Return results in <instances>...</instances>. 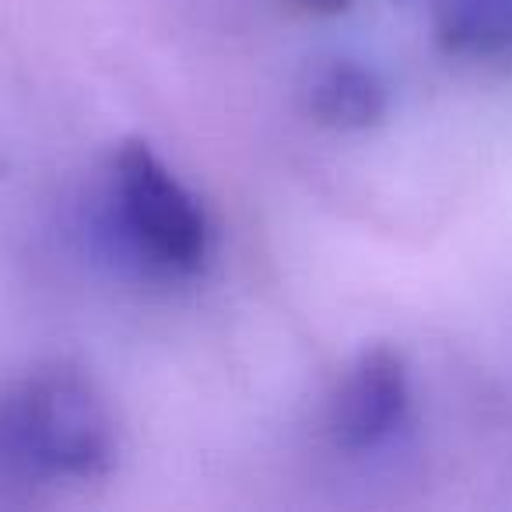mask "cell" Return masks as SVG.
Returning a JSON list of instances; mask_svg holds the SVG:
<instances>
[{"mask_svg":"<svg viewBox=\"0 0 512 512\" xmlns=\"http://www.w3.org/2000/svg\"><path fill=\"white\" fill-rule=\"evenodd\" d=\"M113 418L74 365H46L0 397V474L92 481L113 463Z\"/></svg>","mask_w":512,"mask_h":512,"instance_id":"cell-1","label":"cell"},{"mask_svg":"<svg viewBox=\"0 0 512 512\" xmlns=\"http://www.w3.org/2000/svg\"><path fill=\"white\" fill-rule=\"evenodd\" d=\"M116 221L137 260L158 274L186 278L204 267L207 221L186 186L165 169L151 144L123 141L109 162Z\"/></svg>","mask_w":512,"mask_h":512,"instance_id":"cell-2","label":"cell"},{"mask_svg":"<svg viewBox=\"0 0 512 512\" xmlns=\"http://www.w3.org/2000/svg\"><path fill=\"white\" fill-rule=\"evenodd\" d=\"M411 383L404 355L386 344L365 348L341 376L330 400V439L344 453L376 449L404 421Z\"/></svg>","mask_w":512,"mask_h":512,"instance_id":"cell-3","label":"cell"},{"mask_svg":"<svg viewBox=\"0 0 512 512\" xmlns=\"http://www.w3.org/2000/svg\"><path fill=\"white\" fill-rule=\"evenodd\" d=\"M302 113L330 130H369L386 116V88L369 67L330 57L306 67L299 81Z\"/></svg>","mask_w":512,"mask_h":512,"instance_id":"cell-4","label":"cell"},{"mask_svg":"<svg viewBox=\"0 0 512 512\" xmlns=\"http://www.w3.org/2000/svg\"><path fill=\"white\" fill-rule=\"evenodd\" d=\"M432 15L453 57L512 60V0H432Z\"/></svg>","mask_w":512,"mask_h":512,"instance_id":"cell-5","label":"cell"},{"mask_svg":"<svg viewBox=\"0 0 512 512\" xmlns=\"http://www.w3.org/2000/svg\"><path fill=\"white\" fill-rule=\"evenodd\" d=\"M295 11H302V15H337V11L348 8V0H288Z\"/></svg>","mask_w":512,"mask_h":512,"instance_id":"cell-6","label":"cell"}]
</instances>
